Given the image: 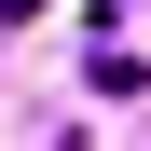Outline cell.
<instances>
[{
	"instance_id": "1",
	"label": "cell",
	"mask_w": 151,
	"mask_h": 151,
	"mask_svg": "<svg viewBox=\"0 0 151 151\" xmlns=\"http://www.w3.org/2000/svg\"><path fill=\"white\" fill-rule=\"evenodd\" d=\"M0 14H41V0H0Z\"/></svg>"
}]
</instances>
